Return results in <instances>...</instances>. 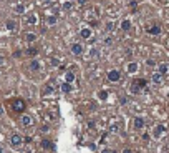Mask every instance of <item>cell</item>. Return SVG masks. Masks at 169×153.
<instances>
[{"label": "cell", "mask_w": 169, "mask_h": 153, "mask_svg": "<svg viewBox=\"0 0 169 153\" xmlns=\"http://www.w3.org/2000/svg\"><path fill=\"white\" fill-rule=\"evenodd\" d=\"M12 108H13V112H17V113H23V110H25V102H23L22 98H15V100L12 102Z\"/></svg>", "instance_id": "6da1fadb"}, {"label": "cell", "mask_w": 169, "mask_h": 153, "mask_svg": "<svg viewBox=\"0 0 169 153\" xmlns=\"http://www.w3.org/2000/svg\"><path fill=\"white\" fill-rule=\"evenodd\" d=\"M70 52H72L75 57H78V55H81L83 52H85V47H83L81 43L75 42V43H72V45H70Z\"/></svg>", "instance_id": "7a4b0ae2"}, {"label": "cell", "mask_w": 169, "mask_h": 153, "mask_svg": "<svg viewBox=\"0 0 169 153\" xmlns=\"http://www.w3.org/2000/svg\"><path fill=\"white\" fill-rule=\"evenodd\" d=\"M22 143H23V137L22 135H18V133H13L10 137V145L13 148H18V147H22Z\"/></svg>", "instance_id": "3957f363"}, {"label": "cell", "mask_w": 169, "mask_h": 153, "mask_svg": "<svg viewBox=\"0 0 169 153\" xmlns=\"http://www.w3.org/2000/svg\"><path fill=\"white\" fill-rule=\"evenodd\" d=\"M108 80L113 82V83L119 82V80H121V72L119 70H109L108 72Z\"/></svg>", "instance_id": "277c9868"}, {"label": "cell", "mask_w": 169, "mask_h": 153, "mask_svg": "<svg viewBox=\"0 0 169 153\" xmlns=\"http://www.w3.org/2000/svg\"><path fill=\"white\" fill-rule=\"evenodd\" d=\"M20 123H22V127L30 128L32 125H33V118H32L30 115H27V113H23V115L20 117Z\"/></svg>", "instance_id": "5b68a950"}, {"label": "cell", "mask_w": 169, "mask_h": 153, "mask_svg": "<svg viewBox=\"0 0 169 153\" xmlns=\"http://www.w3.org/2000/svg\"><path fill=\"white\" fill-rule=\"evenodd\" d=\"M80 37H81L83 40H90L93 37V30L90 27H81V30H80Z\"/></svg>", "instance_id": "8992f818"}, {"label": "cell", "mask_w": 169, "mask_h": 153, "mask_svg": "<svg viewBox=\"0 0 169 153\" xmlns=\"http://www.w3.org/2000/svg\"><path fill=\"white\" fill-rule=\"evenodd\" d=\"M138 70H139L138 62H129L128 65H126V72H128V73H136Z\"/></svg>", "instance_id": "52a82bcc"}, {"label": "cell", "mask_w": 169, "mask_h": 153, "mask_svg": "<svg viewBox=\"0 0 169 153\" xmlns=\"http://www.w3.org/2000/svg\"><path fill=\"white\" fill-rule=\"evenodd\" d=\"M156 72H158V73H161V75L164 76V75L169 72V65L166 63V62H161V63H158V70H156Z\"/></svg>", "instance_id": "ba28073f"}, {"label": "cell", "mask_w": 169, "mask_h": 153, "mask_svg": "<svg viewBox=\"0 0 169 153\" xmlns=\"http://www.w3.org/2000/svg\"><path fill=\"white\" fill-rule=\"evenodd\" d=\"M5 27H7V30L17 32V28H18V23H17V20H12V18H8V20L5 22Z\"/></svg>", "instance_id": "9c48e42d"}, {"label": "cell", "mask_w": 169, "mask_h": 153, "mask_svg": "<svg viewBox=\"0 0 169 153\" xmlns=\"http://www.w3.org/2000/svg\"><path fill=\"white\" fill-rule=\"evenodd\" d=\"M133 125H134L136 130H143L144 128V118L143 117H136L134 118V122H133Z\"/></svg>", "instance_id": "30bf717a"}, {"label": "cell", "mask_w": 169, "mask_h": 153, "mask_svg": "<svg viewBox=\"0 0 169 153\" xmlns=\"http://www.w3.org/2000/svg\"><path fill=\"white\" fill-rule=\"evenodd\" d=\"M151 82H153L154 85H159V83L163 82V75H161V73H158V72H154L153 75H151Z\"/></svg>", "instance_id": "8fae6325"}, {"label": "cell", "mask_w": 169, "mask_h": 153, "mask_svg": "<svg viewBox=\"0 0 169 153\" xmlns=\"http://www.w3.org/2000/svg\"><path fill=\"white\" fill-rule=\"evenodd\" d=\"M133 85H134V87H138L139 90H143V88L146 87V85H148V82H146L144 78H136V80L133 82Z\"/></svg>", "instance_id": "7c38bea8"}, {"label": "cell", "mask_w": 169, "mask_h": 153, "mask_svg": "<svg viewBox=\"0 0 169 153\" xmlns=\"http://www.w3.org/2000/svg\"><path fill=\"white\" fill-rule=\"evenodd\" d=\"M149 35H161V25H153L148 28Z\"/></svg>", "instance_id": "4fadbf2b"}, {"label": "cell", "mask_w": 169, "mask_h": 153, "mask_svg": "<svg viewBox=\"0 0 169 153\" xmlns=\"http://www.w3.org/2000/svg\"><path fill=\"white\" fill-rule=\"evenodd\" d=\"M119 27H121V30H123V32H128L129 28H131V20H129V18H123Z\"/></svg>", "instance_id": "5bb4252c"}, {"label": "cell", "mask_w": 169, "mask_h": 153, "mask_svg": "<svg viewBox=\"0 0 169 153\" xmlns=\"http://www.w3.org/2000/svg\"><path fill=\"white\" fill-rule=\"evenodd\" d=\"M98 57H100V52L96 50V48H91L90 50V53H88V57H86V60L90 62V60H96Z\"/></svg>", "instance_id": "9a60e30c"}, {"label": "cell", "mask_w": 169, "mask_h": 153, "mask_svg": "<svg viewBox=\"0 0 169 153\" xmlns=\"http://www.w3.org/2000/svg\"><path fill=\"white\" fill-rule=\"evenodd\" d=\"M25 53H27L28 57H32V58H33V57H36V55H38V48H36V47H28Z\"/></svg>", "instance_id": "2e32d148"}, {"label": "cell", "mask_w": 169, "mask_h": 153, "mask_svg": "<svg viewBox=\"0 0 169 153\" xmlns=\"http://www.w3.org/2000/svg\"><path fill=\"white\" fill-rule=\"evenodd\" d=\"M41 68V63L38 60H32L30 62V70H33V72H38Z\"/></svg>", "instance_id": "e0dca14e"}, {"label": "cell", "mask_w": 169, "mask_h": 153, "mask_svg": "<svg viewBox=\"0 0 169 153\" xmlns=\"http://www.w3.org/2000/svg\"><path fill=\"white\" fill-rule=\"evenodd\" d=\"M41 148H43V150H50V148H53V143H51L48 138H43V140H41Z\"/></svg>", "instance_id": "ac0fdd59"}, {"label": "cell", "mask_w": 169, "mask_h": 153, "mask_svg": "<svg viewBox=\"0 0 169 153\" xmlns=\"http://www.w3.org/2000/svg\"><path fill=\"white\" fill-rule=\"evenodd\" d=\"M25 40L28 42V43H33V42L36 40V33H33V32H28L25 35Z\"/></svg>", "instance_id": "d6986e66"}, {"label": "cell", "mask_w": 169, "mask_h": 153, "mask_svg": "<svg viewBox=\"0 0 169 153\" xmlns=\"http://www.w3.org/2000/svg\"><path fill=\"white\" fill-rule=\"evenodd\" d=\"M60 88H62V92H65V93H70V92L73 90L72 83H67V82H63V83H62V87H60Z\"/></svg>", "instance_id": "ffe728a7"}, {"label": "cell", "mask_w": 169, "mask_h": 153, "mask_svg": "<svg viewBox=\"0 0 169 153\" xmlns=\"http://www.w3.org/2000/svg\"><path fill=\"white\" fill-rule=\"evenodd\" d=\"M164 130H166V128H164V125H158V127L154 128V137H156V138H158V137H161Z\"/></svg>", "instance_id": "44dd1931"}, {"label": "cell", "mask_w": 169, "mask_h": 153, "mask_svg": "<svg viewBox=\"0 0 169 153\" xmlns=\"http://www.w3.org/2000/svg\"><path fill=\"white\" fill-rule=\"evenodd\" d=\"M27 22H28L30 25H35L36 22H38V17H36L35 13H32V15H28V17H27Z\"/></svg>", "instance_id": "7402d4cb"}, {"label": "cell", "mask_w": 169, "mask_h": 153, "mask_svg": "<svg viewBox=\"0 0 169 153\" xmlns=\"http://www.w3.org/2000/svg\"><path fill=\"white\" fill-rule=\"evenodd\" d=\"M65 82H67V83L75 82V75H73L72 72H67V73H65Z\"/></svg>", "instance_id": "603a6c76"}, {"label": "cell", "mask_w": 169, "mask_h": 153, "mask_svg": "<svg viewBox=\"0 0 169 153\" xmlns=\"http://www.w3.org/2000/svg\"><path fill=\"white\" fill-rule=\"evenodd\" d=\"M46 25H56V17L55 15H48L46 17Z\"/></svg>", "instance_id": "cb8c5ba5"}, {"label": "cell", "mask_w": 169, "mask_h": 153, "mask_svg": "<svg viewBox=\"0 0 169 153\" xmlns=\"http://www.w3.org/2000/svg\"><path fill=\"white\" fill-rule=\"evenodd\" d=\"M63 10H72V8H73V2H70V0H65V2H63Z\"/></svg>", "instance_id": "d4e9b609"}, {"label": "cell", "mask_w": 169, "mask_h": 153, "mask_svg": "<svg viewBox=\"0 0 169 153\" xmlns=\"http://www.w3.org/2000/svg\"><path fill=\"white\" fill-rule=\"evenodd\" d=\"M98 98H100V100H106V98H108V92H106V90H100V92H98Z\"/></svg>", "instance_id": "484cf974"}, {"label": "cell", "mask_w": 169, "mask_h": 153, "mask_svg": "<svg viewBox=\"0 0 169 153\" xmlns=\"http://www.w3.org/2000/svg\"><path fill=\"white\" fill-rule=\"evenodd\" d=\"M106 30L109 32V33H111V32L114 30V22H111V20H109V22H106Z\"/></svg>", "instance_id": "4316f807"}, {"label": "cell", "mask_w": 169, "mask_h": 153, "mask_svg": "<svg viewBox=\"0 0 169 153\" xmlns=\"http://www.w3.org/2000/svg\"><path fill=\"white\" fill-rule=\"evenodd\" d=\"M23 12H25V7L22 5V4L15 5V13H23Z\"/></svg>", "instance_id": "83f0119b"}, {"label": "cell", "mask_w": 169, "mask_h": 153, "mask_svg": "<svg viewBox=\"0 0 169 153\" xmlns=\"http://www.w3.org/2000/svg\"><path fill=\"white\" fill-rule=\"evenodd\" d=\"M113 43V38L111 37H108V38H104V40H103V45H106V47H109Z\"/></svg>", "instance_id": "f1b7e54d"}, {"label": "cell", "mask_w": 169, "mask_h": 153, "mask_svg": "<svg viewBox=\"0 0 169 153\" xmlns=\"http://www.w3.org/2000/svg\"><path fill=\"white\" fill-rule=\"evenodd\" d=\"M50 63H51V65H53V67H58V65H60V60L53 57V58H50Z\"/></svg>", "instance_id": "f546056e"}, {"label": "cell", "mask_w": 169, "mask_h": 153, "mask_svg": "<svg viewBox=\"0 0 169 153\" xmlns=\"http://www.w3.org/2000/svg\"><path fill=\"white\" fill-rule=\"evenodd\" d=\"M129 5L133 7V8H136V5H138V4H136V0H131V2H129Z\"/></svg>", "instance_id": "4dcf8cb0"}, {"label": "cell", "mask_w": 169, "mask_h": 153, "mask_svg": "<svg viewBox=\"0 0 169 153\" xmlns=\"http://www.w3.org/2000/svg\"><path fill=\"white\" fill-rule=\"evenodd\" d=\"M123 153H133V150H131V148H124Z\"/></svg>", "instance_id": "1f68e13d"}, {"label": "cell", "mask_w": 169, "mask_h": 153, "mask_svg": "<svg viewBox=\"0 0 169 153\" xmlns=\"http://www.w3.org/2000/svg\"><path fill=\"white\" fill-rule=\"evenodd\" d=\"M103 153H113V152H111V150H108V148H106V150H103Z\"/></svg>", "instance_id": "d6a6232c"}, {"label": "cell", "mask_w": 169, "mask_h": 153, "mask_svg": "<svg viewBox=\"0 0 169 153\" xmlns=\"http://www.w3.org/2000/svg\"><path fill=\"white\" fill-rule=\"evenodd\" d=\"M2 63H4V57H0V65H2Z\"/></svg>", "instance_id": "836d02e7"}, {"label": "cell", "mask_w": 169, "mask_h": 153, "mask_svg": "<svg viewBox=\"0 0 169 153\" xmlns=\"http://www.w3.org/2000/svg\"><path fill=\"white\" fill-rule=\"evenodd\" d=\"M0 153H2V148H0Z\"/></svg>", "instance_id": "e575fe53"}]
</instances>
